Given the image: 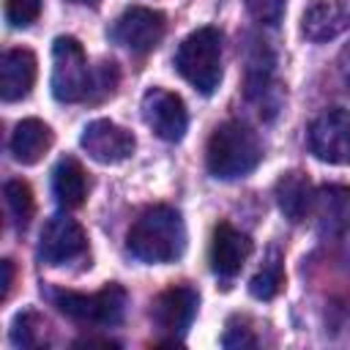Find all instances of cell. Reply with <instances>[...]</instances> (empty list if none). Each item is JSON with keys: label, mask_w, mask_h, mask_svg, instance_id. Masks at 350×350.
I'll return each instance as SVG.
<instances>
[{"label": "cell", "mask_w": 350, "mask_h": 350, "mask_svg": "<svg viewBox=\"0 0 350 350\" xmlns=\"http://www.w3.org/2000/svg\"><path fill=\"white\" fill-rule=\"evenodd\" d=\"M271 74H273V55L265 46V41H257V46L246 57V96L249 98L265 96L271 85Z\"/></svg>", "instance_id": "obj_19"}, {"label": "cell", "mask_w": 350, "mask_h": 350, "mask_svg": "<svg viewBox=\"0 0 350 350\" xmlns=\"http://www.w3.org/2000/svg\"><path fill=\"white\" fill-rule=\"evenodd\" d=\"M276 205L279 211L290 219V221H304L309 213H312V205H314V186L309 180L306 172L301 170H290L284 172L279 180H276Z\"/></svg>", "instance_id": "obj_16"}, {"label": "cell", "mask_w": 350, "mask_h": 350, "mask_svg": "<svg viewBox=\"0 0 350 350\" xmlns=\"http://www.w3.org/2000/svg\"><path fill=\"white\" fill-rule=\"evenodd\" d=\"M129 252L142 262H175L186 252L183 216L170 205H156L139 213L129 230Z\"/></svg>", "instance_id": "obj_1"}, {"label": "cell", "mask_w": 350, "mask_h": 350, "mask_svg": "<svg viewBox=\"0 0 350 350\" xmlns=\"http://www.w3.org/2000/svg\"><path fill=\"white\" fill-rule=\"evenodd\" d=\"M175 68L189 85L211 96L221 82V33L216 27L189 33L175 52Z\"/></svg>", "instance_id": "obj_3"}, {"label": "cell", "mask_w": 350, "mask_h": 350, "mask_svg": "<svg viewBox=\"0 0 350 350\" xmlns=\"http://www.w3.org/2000/svg\"><path fill=\"white\" fill-rule=\"evenodd\" d=\"M284 287V262L282 254L276 249L268 252V260L262 262V268L252 276L249 282V293L260 301H271L273 295H279V290Z\"/></svg>", "instance_id": "obj_20"}, {"label": "cell", "mask_w": 350, "mask_h": 350, "mask_svg": "<svg viewBox=\"0 0 350 350\" xmlns=\"http://www.w3.org/2000/svg\"><path fill=\"white\" fill-rule=\"evenodd\" d=\"M142 120L153 129L156 137L167 142H180L189 129V112L178 93L164 88H150L142 96Z\"/></svg>", "instance_id": "obj_9"}, {"label": "cell", "mask_w": 350, "mask_h": 350, "mask_svg": "<svg viewBox=\"0 0 350 350\" xmlns=\"http://www.w3.org/2000/svg\"><path fill=\"white\" fill-rule=\"evenodd\" d=\"M52 129L38 118H25L11 134V153L19 164H38L52 148Z\"/></svg>", "instance_id": "obj_17"}, {"label": "cell", "mask_w": 350, "mask_h": 350, "mask_svg": "<svg viewBox=\"0 0 350 350\" xmlns=\"http://www.w3.org/2000/svg\"><path fill=\"white\" fill-rule=\"evenodd\" d=\"M3 194H5V205H8V211H11L14 221H16V227L25 230V227L30 224V219H33V211H36L33 189H30L22 178H14V180L5 183Z\"/></svg>", "instance_id": "obj_22"}, {"label": "cell", "mask_w": 350, "mask_h": 350, "mask_svg": "<svg viewBox=\"0 0 350 350\" xmlns=\"http://www.w3.org/2000/svg\"><path fill=\"white\" fill-rule=\"evenodd\" d=\"M350 30V0H312L301 14V33L309 41H331Z\"/></svg>", "instance_id": "obj_13"}, {"label": "cell", "mask_w": 350, "mask_h": 350, "mask_svg": "<svg viewBox=\"0 0 350 350\" xmlns=\"http://www.w3.org/2000/svg\"><path fill=\"white\" fill-rule=\"evenodd\" d=\"M260 161H262V145L246 123L227 120L213 129L205 148V164L213 178L221 180L243 178L252 170H257Z\"/></svg>", "instance_id": "obj_2"}, {"label": "cell", "mask_w": 350, "mask_h": 350, "mask_svg": "<svg viewBox=\"0 0 350 350\" xmlns=\"http://www.w3.org/2000/svg\"><path fill=\"white\" fill-rule=\"evenodd\" d=\"M11 342L16 347H41V345H46V320L33 309L19 312L14 317Z\"/></svg>", "instance_id": "obj_21"}, {"label": "cell", "mask_w": 350, "mask_h": 350, "mask_svg": "<svg viewBox=\"0 0 350 350\" xmlns=\"http://www.w3.org/2000/svg\"><path fill=\"white\" fill-rule=\"evenodd\" d=\"M36 55L30 49H8L0 60V96L3 101H19L36 82Z\"/></svg>", "instance_id": "obj_15"}, {"label": "cell", "mask_w": 350, "mask_h": 350, "mask_svg": "<svg viewBox=\"0 0 350 350\" xmlns=\"http://www.w3.org/2000/svg\"><path fill=\"white\" fill-rule=\"evenodd\" d=\"M221 345H224V347H254L257 339L249 334V328H227Z\"/></svg>", "instance_id": "obj_25"}, {"label": "cell", "mask_w": 350, "mask_h": 350, "mask_svg": "<svg viewBox=\"0 0 350 350\" xmlns=\"http://www.w3.org/2000/svg\"><path fill=\"white\" fill-rule=\"evenodd\" d=\"M246 11L260 25H276L284 14V0H246Z\"/></svg>", "instance_id": "obj_24"}, {"label": "cell", "mask_w": 350, "mask_h": 350, "mask_svg": "<svg viewBox=\"0 0 350 350\" xmlns=\"http://www.w3.org/2000/svg\"><path fill=\"white\" fill-rule=\"evenodd\" d=\"M74 3H82V5H98V0H74Z\"/></svg>", "instance_id": "obj_28"}, {"label": "cell", "mask_w": 350, "mask_h": 350, "mask_svg": "<svg viewBox=\"0 0 350 350\" xmlns=\"http://www.w3.org/2000/svg\"><path fill=\"white\" fill-rule=\"evenodd\" d=\"M52 194L57 200L60 208L71 211L79 208L88 197V175L82 170V164L71 156L60 159L57 167L52 170Z\"/></svg>", "instance_id": "obj_18"}, {"label": "cell", "mask_w": 350, "mask_h": 350, "mask_svg": "<svg viewBox=\"0 0 350 350\" xmlns=\"http://www.w3.org/2000/svg\"><path fill=\"white\" fill-rule=\"evenodd\" d=\"M41 0H5V22L11 27H27L38 19Z\"/></svg>", "instance_id": "obj_23"}, {"label": "cell", "mask_w": 350, "mask_h": 350, "mask_svg": "<svg viewBox=\"0 0 350 350\" xmlns=\"http://www.w3.org/2000/svg\"><path fill=\"white\" fill-rule=\"evenodd\" d=\"M252 238L241 230H235L232 224L221 221L213 230V241H211V268L219 276H235L243 262L252 254Z\"/></svg>", "instance_id": "obj_14"}, {"label": "cell", "mask_w": 350, "mask_h": 350, "mask_svg": "<svg viewBox=\"0 0 350 350\" xmlns=\"http://www.w3.org/2000/svg\"><path fill=\"white\" fill-rule=\"evenodd\" d=\"M52 96L66 104H77L93 98L96 71L88 66V55L82 44L71 36H60L52 44Z\"/></svg>", "instance_id": "obj_4"}, {"label": "cell", "mask_w": 350, "mask_h": 350, "mask_svg": "<svg viewBox=\"0 0 350 350\" xmlns=\"http://www.w3.org/2000/svg\"><path fill=\"white\" fill-rule=\"evenodd\" d=\"M79 145L85 148V153L98 161V164H118L123 159H129L137 148V139L129 129L118 126L115 120H107V118H98V120H90L85 129H82V137H79Z\"/></svg>", "instance_id": "obj_10"}, {"label": "cell", "mask_w": 350, "mask_h": 350, "mask_svg": "<svg viewBox=\"0 0 350 350\" xmlns=\"http://www.w3.org/2000/svg\"><path fill=\"white\" fill-rule=\"evenodd\" d=\"M339 68H342V74H345V79H347V85H350V44L342 49V55H339Z\"/></svg>", "instance_id": "obj_27"}, {"label": "cell", "mask_w": 350, "mask_h": 350, "mask_svg": "<svg viewBox=\"0 0 350 350\" xmlns=\"http://www.w3.org/2000/svg\"><path fill=\"white\" fill-rule=\"evenodd\" d=\"M164 30H167V22L161 11L134 5L115 19V25L109 27V38L131 52H150L161 44Z\"/></svg>", "instance_id": "obj_7"}, {"label": "cell", "mask_w": 350, "mask_h": 350, "mask_svg": "<svg viewBox=\"0 0 350 350\" xmlns=\"http://www.w3.org/2000/svg\"><path fill=\"white\" fill-rule=\"evenodd\" d=\"M314 224L323 238H342L350 230V189L342 183H328L314 191Z\"/></svg>", "instance_id": "obj_12"}, {"label": "cell", "mask_w": 350, "mask_h": 350, "mask_svg": "<svg viewBox=\"0 0 350 350\" xmlns=\"http://www.w3.org/2000/svg\"><path fill=\"white\" fill-rule=\"evenodd\" d=\"M200 306V293L191 284H175L167 287L164 293H159V298L153 301L150 317L156 323L159 331L170 334V339L186 334V328L191 325L194 314Z\"/></svg>", "instance_id": "obj_11"}, {"label": "cell", "mask_w": 350, "mask_h": 350, "mask_svg": "<svg viewBox=\"0 0 350 350\" xmlns=\"http://www.w3.org/2000/svg\"><path fill=\"white\" fill-rule=\"evenodd\" d=\"M52 304L71 320L85 325H118L129 306V293L109 282L98 293H71V290H49L46 293Z\"/></svg>", "instance_id": "obj_5"}, {"label": "cell", "mask_w": 350, "mask_h": 350, "mask_svg": "<svg viewBox=\"0 0 350 350\" xmlns=\"http://www.w3.org/2000/svg\"><path fill=\"white\" fill-rule=\"evenodd\" d=\"M88 252V235L77 219L68 213H55L46 219L38 241V257L46 265H63Z\"/></svg>", "instance_id": "obj_8"}, {"label": "cell", "mask_w": 350, "mask_h": 350, "mask_svg": "<svg viewBox=\"0 0 350 350\" xmlns=\"http://www.w3.org/2000/svg\"><path fill=\"white\" fill-rule=\"evenodd\" d=\"M0 268H3V301H5L8 293H11V284H14V262L11 260H3Z\"/></svg>", "instance_id": "obj_26"}, {"label": "cell", "mask_w": 350, "mask_h": 350, "mask_svg": "<svg viewBox=\"0 0 350 350\" xmlns=\"http://www.w3.org/2000/svg\"><path fill=\"white\" fill-rule=\"evenodd\" d=\"M309 150L325 164H350V109L334 107L320 112L309 131Z\"/></svg>", "instance_id": "obj_6"}]
</instances>
